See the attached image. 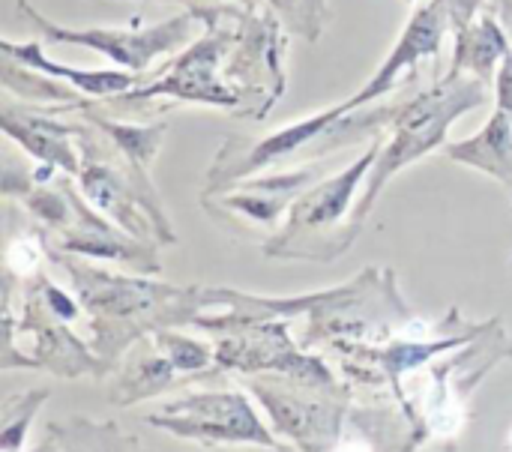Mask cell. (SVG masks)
Returning a JSON list of instances; mask_svg holds the SVG:
<instances>
[{"label":"cell","mask_w":512,"mask_h":452,"mask_svg":"<svg viewBox=\"0 0 512 452\" xmlns=\"http://www.w3.org/2000/svg\"><path fill=\"white\" fill-rule=\"evenodd\" d=\"M174 3H183L201 21V39L189 42L156 81L105 102L120 108L168 99L264 120L285 93V24L273 12L240 3Z\"/></svg>","instance_id":"obj_1"},{"label":"cell","mask_w":512,"mask_h":452,"mask_svg":"<svg viewBox=\"0 0 512 452\" xmlns=\"http://www.w3.org/2000/svg\"><path fill=\"white\" fill-rule=\"evenodd\" d=\"M492 93L495 90L489 84H483L480 78L447 72L432 87H426L414 96H402V105L390 123V138H384L378 162L372 165L363 195L357 201L354 228L363 225V219L372 213L375 201L381 198V192L399 171H405L417 159L435 153L438 147H447L450 126L462 114L486 105Z\"/></svg>","instance_id":"obj_2"},{"label":"cell","mask_w":512,"mask_h":452,"mask_svg":"<svg viewBox=\"0 0 512 452\" xmlns=\"http://www.w3.org/2000/svg\"><path fill=\"white\" fill-rule=\"evenodd\" d=\"M18 12L48 39V42H66L81 45L90 51L105 54L111 63L123 66L126 72L144 75L153 60L171 57L180 48L192 42L195 24H201L189 9L180 15H171L150 27H66L51 18H45L30 0H18Z\"/></svg>","instance_id":"obj_3"},{"label":"cell","mask_w":512,"mask_h":452,"mask_svg":"<svg viewBox=\"0 0 512 452\" xmlns=\"http://www.w3.org/2000/svg\"><path fill=\"white\" fill-rule=\"evenodd\" d=\"M384 135L372 138L369 147L339 174L321 177L318 183H312L288 210V225L282 228L279 237H273V243L267 246V255H279V258H291V252L297 249V243H309V237L315 243H327L330 234L336 228H342L348 222V228L357 234L354 228V210H357V195H360V183L369 180L372 165L378 162Z\"/></svg>","instance_id":"obj_4"},{"label":"cell","mask_w":512,"mask_h":452,"mask_svg":"<svg viewBox=\"0 0 512 452\" xmlns=\"http://www.w3.org/2000/svg\"><path fill=\"white\" fill-rule=\"evenodd\" d=\"M339 114H345L342 105H330V108H324L312 117H303L291 126H282L264 138H228L222 144V150L216 153L210 174H207L210 195L225 192L228 186H234L240 180H249L261 168H276L279 162H285L297 153H309Z\"/></svg>","instance_id":"obj_5"},{"label":"cell","mask_w":512,"mask_h":452,"mask_svg":"<svg viewBox=\"0 0 512 452\" xmlns=\"http://www.w3.org/2000/svg\"><path fill=\"white\" fill-rule=\"evenodd\" d=\"M450 18H447V9L438 3V0H426L408 21V27L402 30V36L396 39V45L390 48L387 60L378 66V72L342 105V111H357V108H366L369 102L375 99H384L396 84L399 78L408 72V69H417L423 60H435L441 54V45H444V36L450 33Z\"/></svg>","instance_id":"obj_6"},{"label":"cell","mask_w":512,"mask_h":452,"mask_svg":"<svg viewBox=\"0 0 512 452\" xmlns=\"http://www.w3.org/2000/svg\"><path fill=\"white\" fill-rule=\"evenodd\" d=\"M75 111H84V117L90 120L93 129H99L126 159V171H129V180L144 204V213H150V219L159 225L162 237L171 240V234L165 231V216H162V204H159V195H156V186L150 180V168L162 150V141L168 135V120H156V123H123V120H111V117H102L96 114L93 105H84V108H75Z\"/></svg>","instance_id":"obj_7"},{"label":"cell","mask_w":512,"mask_h":452,"mask_svg":"<svg viewBox=\"0 0 512 452\" xmlns=\"http://www.w3.org/2000/svg\"><path fill=\"white\" fill-rule=\"evenodd\" d=\"M96 135L93 129L81 126L78 132V150H81V168L75 174V183H78V192L81 198L99 210L102 216H108L111 222L123 225L126 231H144V219L138 216V207L141 198L129 180V171H120L114 162H108L99 147H96Z\"/></svg>","instance_id":"obj_8"},{"label":"cell","mask_w":512,"mask_h":452,"mask_svg":"<svg viewBox=\"0 0 512 452\" xmlns=\"http://www.w3.org/2000/svg\"><path fill=\"white\" fill-rule=\"evenodd\" d=\"M57 108L51 111H30L24 105H15L12 99H3L0 111V126L6 138L21 144L24 153H30L39 165H51L66 174H78L81 156L75 153L72 141L81 132V123H63L54 117Z\"/></svg>","instance_id":"obj_9"},{"label":"cell","mask_w":512,"mask_h":452,"mask_svg":"<svg viewBox=\"0 0 512 452\" xmlns=\"http://www.w3.org/2000/svg\"><path fill=\"white\" fill-rule=\"evenodd\" d=\"M318 180H321L318 165H300L294 171L267 174L261 180H249L243 186L216 192V207L240 213L255 225H273Z\"/></svg>","instance_id":"obj_10"},{"label":"cell","mask_w":512,"mask_h":452,"mask_svg":"<svg viewBox=\"0 0 512 452\" xmlns=\"http://www.w3.org/2000/svg\"><path fill=\"white\" fill-rule=\"evenodd\" d=\"M0 51H3V57L21 63L27 69H36L42 75H51L57 81L72 84L93 105L96 102H105V99H114L120 93H129L141 81V75H135V72H120V69L117 72L114 69H75V66L57 63V60L45 57V51H42L39 42H12V39H3L0 42Z\"/></svg>","instance_id":"obj_11"},{"label":"cell","mask_w":512,"mask_h":452,"mask_svg":"<svg viewBox=\"0 0 512 452\" xmlns=\"http://www.w3.org/2000/svg\"><path fill=\"white\" fill-rule=\"evenodd\" d=\"M453 39H456V48H453V63L447 72L480 78L483 84L495 90L498 69L512 51L510 30L501 24V18L486 9L471 24L456 30Z\"/></svg>","instance_id":"obj_12"},{"label":"cell","mask_w":512,"mask_h":452,"mask_svg":"<svg viewBox=\"0 0 512 452\" xmlns=\"http://www.w3.org/2000/svg\"><path fill=\"white\" fill-rule=\"evenodd\" d=\"M444 153L447 159L483 171L512 189V117L504 108H495L477 135L447 144Z\"/></svg>","instance_id":"obj_13"},{"label":"cell","mask_w":512,"mask_h":452,"mask_svg":"<svg viewBox=\"0 0 512 452\" xmlns=\"http://www.w3.org/2000/svg\"><path fill=\"white\" fill-rule=\"evenodd\" d=\"M192 411L198 417H204L207 423L198 426H180V429H204L210 435H222V438H249V441H267L255 414L249 411V405L237 396H204L192 402Z\"/></svg>","instance_id":"obj_14"},{"label":"cell","mask_w":512,"mask_h":452,"mask_svg":"<svg viewBox=\"0 0 512 452\" xmlns=\"http://www.w3.org/2000/svg\"><path fill=\"white\" fill-rule=\"evenodd\" d=\"M267 6L291 33H297L309 42L321 39V33L330 21L327 0H267Z\"/></svg>","instance_id":"obj_15"},{"label":"cell","mask_w":512,"mask_h":452,"mask_svg":"<svg viewBox=\"0 0 512 452\" xmlns=\"http://www.w3.org/2000/svg\"><path fill=\"white\" fill-rule=\"evenodd\" d=\"M39 261H42V246H39L36 237L12 240L9 249H6V264H9V270H15V273H21V276L33 273Z\"/></svg>","instance_id":"obj_16"},{"label":"cell","mask_w":512,"mask_h":452,"mask_svg":"<svg viewBox=\"0 0 512 452\" xmlns=\"http://www.w3.org/2000/svg\"><path fill=\"white\" fill-rule=\"evenodd\" d=\"M438 3L447 9V18H450L453 33L462 30L465 24H471L480 15V9L486 6V0H438Z\"/></svg>","instance_id":"obj_17"},{"label":"cell","mask_w":512,"mask_h":452,"mask_svg":"<svg viewBox=\"0 0 512 452\" xmlns=\"http://www.w3.org/2000/svg\"><path fill=\"white\" fill-rule=\"evenodd\" d=\"M489 12H495L501 18V24H507V30H512V0H495L489 6Z\"/></svg>","instance_id":"obj_18"},{"label":"cell","mask_w":512,"mask_h":452,"mask_svg":"<svg viewBox=\"0 0 512 452\" xmlns=\"http://www.w3.org/2000/svg\"><path fill=\"white\" fill-rule=\"evenodd\" d=\"M339 452H369V450H366V447H360V444H345Z\"/></svg>","instance_id":"obj_19"},{"label":"cell","mask_w":512,"mask_h":452,"mask_svg":"<svg viewBox=\"0 0 512 452\" xmlns=\"http://www.w3.org/2000/svg\"><path fill=\"white\" fill-rule=\"evenodd\" d=\"M231 3H240V6H246V9H258V0H231Z\"/></svg>","instance_id":"obj_20"},{"label":"cell","mask_w":512,"mask_h":452,"mask_svg":"<svg viewBox=\"0 0 512 452\" xmlns=\"http://www.w3.org/2000/svg\"><path fill=\"white\" fill-rule=\"evenodd\" d=\"M405 3H423V0H405Z\"/></svg>","instance_id":"obj_21"},{"label":"cell","mask_w":512,"mask_h":452,"mask_svg":"<svg viewBox=\"0 0 512 452\" xmlns=\"http://www.w3.org/2000/svg\"><path fill=\"white\" fill-rule=\"evenodd\" d=\"M510 444H512V435H510Z\"/></svg>","instance_id":"obj_22"}]
</instances>
